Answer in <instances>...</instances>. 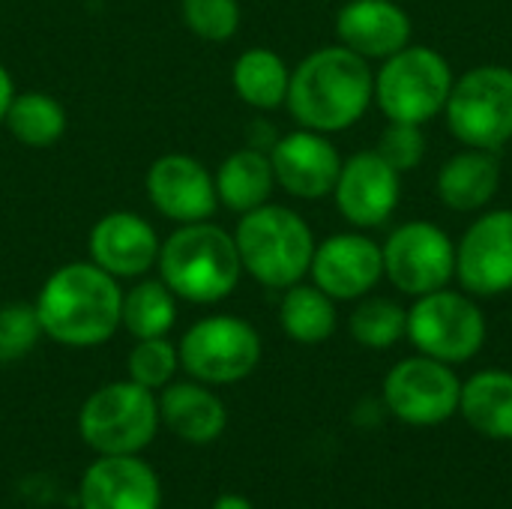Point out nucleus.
<instances>
[{"instance_id": "3", "label": "nucleus", "mask_w": 512, "mask_h": 509, "mask_svg": "<svg viewBox=\"0 0 512 509\" xmlns=\"http://www.w3.org/2000/svg\"><path fill=\"white\" fill-rule=\"evenodd\" d=\"M156 270L177 300L210 306L234 294L243 264L234 234L204 219L180 225L162 240Z\"/></svg>"}, {"instance_id": "26", "label": "nucleus", "mask_w": 512, "mask_h": 509, "mask_svg": "<svg viewBox=\"0 0 512 509\" xmlns=\"http://www.w3.org/2000/svg\"><path fill=\"white\" fill-rule=\"evenodd\" d=\"M279 324L300 345H321L336 333V306L318 285H291L279 303Z\"/></svg>"}, {"instance_id": "32", "label": "nucleus", "mask_w": 512, "mask_h": 509, "mask_svg": "<svg viewBox=\"0 0 512 509\" xmlns=\"http://www.w3.org/2000/svg\"><path fill=\"white\" fill-rule=\"evenodd\" d=\"M378 153L384 156V162L390 168H396L402 174V171H411L420 165V159L426 153V138H423L420 126L390 120V126L384 129V135L378 141Z\"/></svg>"}, {"instance_id": "21", "label": "nucleus", "mask_w": 512, "mask_h": 509, "mask_svg": "<svg viewBox=\"0 0 512 509\" xmlns=\"http://www.w3.org/2000/svg\"><path fill=\"white\" fill-rule=\"evenodd\" d=\"M459 414L474 432L492 441H512V372L486 369L462 384Z\"/></svg>"}, {"instance_id": "15", "label": "nucleus", "mask_w": 512, "mask_h": 509, "mask_svg": "<svg viewBox=\"0 0 512 509\" xmlns=\"http://www.w3.org/2000/svg\"><path fill=\"white\" fill-rule=\"evenodd\" d=\"M159 246L162 240L153 225L132 210L105 213L102 219H96L87 237L90 261L114 279H138L153 270Z\"/></svg>"}, {"instance_id": "23", "label": "nucleus", "mask_w": 512, "mask_h": 509, "mask_svg": "<svg viewBox=\"0 0 512 509\" xmlns=\"http://www.w3.org/2000/svg\"><path fill=\"white\" fill-rule=\"evenodd\" d=\"M501 165L492 150H465L456 153L438 174V195L447 207L468 213L480 210L498 192Z\"/></svg>"}, {"instance_id": "2", "label": "nucleus", "mask_w": 512, "mask_h": 509, "mask_svg": "<svg viewBox=\"0 0 512 509\" xmlns=\"http://www.w3.org/2000/svg\"><path fill=\"white\" fill-rule=\"evenodd\" d=\"M375 93V78L357 51L327 45L300 60L288 81V111L303 129L342 132L354 126Z\"/></svg>"}, {"instance_id": "31", "label": "nucleus", "mask_w": 512, "mask_h": 509, "mask_svg": "<svg viewBox=\"0 0 512 509\" xmlns=\"http://www.w3.org/2000/svg\"><path fill=\"white\" fill-rule=\"evenodd\" d=\"M42 339V324L33 303L0 306V363L24 360Z\"/></svg>"}, {"instance_id": "11", "label": "nucleus", "mask_w": 512, "mask_h": 509, "mask_svg": "<svg viewBox=\"0 0 512 509\" xmlns=\"http://www.w3.org/2000/svg\"><path fill=\"white\" fill-rule=\"evenodd\" d=\"M384 273L390 282L411 297L441 291L456 273L453 240L432 222H408L387 240Z\"/></svg>"}, {"instance_id": "9", "label": "nucleus", "mask_w": 512, "mask_h": 509, "mask_svg": "<svg viewBox=\"0 0 512 509\" xmlns=\"http://www.w3.org/2000/svg\"><path fill=\"white\" fill-rule=\"evenodd\" d=\"M405 336L420 354L453 366L480 354L486 342V318L471 297L441 288L417 297L408 309Z\"/></svg>"}, {"instance_id": "22", "label": "nucleus", "mask_w": 512, "mask_h": 509, "mask_svg": "<svg viewBox=\"0 0 512 509\" xmlns=\"http://www.w3.org/2000/svg\"><path fill=\"white\" fill-rule=\"evenodd\" d=\"M213 180H216L219 204H225L228 210H234L240 216L267 204L273 195V186H276L270 153L255 150V147H243V150H234L231 156H225Z\"/></svg>"}, {"instance_id": "12", "label": "nucleus", "mask_w": 512, "mask_h": 509, "mask_svg": "<svg viewBox=\"0 0 512 509\" xmlns=\"http://www.w3.org/2000/svg\"><path fill=\"white\" fill-rule=\"evenodd\" d=\"M456 276L474 297L512 291V210L480 216L456 249Z\"/></svg>"}, {"instance_id": "28", "label": "nucleus", "mask_w": 512, "mask_h": 509, "mask_svg": "<svg viewBox=\"0 0 512 509\" xmlns=\"http://www.w3.org/2000/svg\"><path fill=\"white\" fill-rule=\"evenodd\" d=\"M408 330V312L387 300V297H372L363 300L354 312H351V336L372 351H384L393 348Z\"/></svg>"}, {"instance_id": "20", "label": "nucleus", "mask_w": 512, "mask_h": 509, "mask_svg": "<svg viewBox=\"0 0 512 509\" xmlns=\"http://www.w3.org/2000/svg\"><path fill=\"white\" fill-rule=\"evenodd\" d=\"M156 402L159 423L186 444L207 447L228 426V411L222 399L201 381H171L168 387H162Z\"/></svg>"}, {"instance_id": "8", "label": "nucleus", "mask_w": 512, "mask_h": 509, "mask_svg": "<svg viewBox=\"0 0 512 509\" xmlns=\"http://www.w3.org/2000/svg\"><path fill=\"white\" fill-rule=\"evenodd\" d=\"M450 132L477 150H498L512 138V69L477 66L462 75L447 99Z\"/></svg>"}, {"instance_id": "1", "label": "nucleus", "mask_w": 512, "mask_h": 509, "mask_svg": "<svg viewBox=\"0 0 512 509\" xmlns=\"http://www.w3.org/2000/svg\"><path fill=\"white\" fill-rule=\"evenodd\" d=\"M111 273L93 261H72L57 267L36 297L42 336L66 348L105 345L120 330L123 291Z\"/></svg>"}, {"instance_id": "24", "label": "nucleus", "mask_w": 512, "mask_h": 509, "mask_svg": "<svg viewBox=\"0 0 512 509\" xmlns=\"http://www.w3.org/2000/svg\"><path fill=\"white\" fill-rule=\"evenodd\" d=\"M231 81L237 96L261 111H273L285 102L288 96V81L291 72L285 66V60L270 51V48H249L234 60L231 69Z\"/></svg>"}, {"instance_id": "7", "label": "nucleus", "mask_w": 512, "mask_h": 509, "mask_svg": "<svg viewBox=\"0 0 512 509\" xmlns=\"http://www.w3.org/2000/svg\"><path fill=\"white\" fill-rule=\"evenodd\" d=\"M180 369L207 387H225L249 378L261 363L258 330L234 315H210L195 321L180 345Z\"/></svg>"}, {"instance_id": "33", "label": "nucleus", "mask_w": 512, "mask_h": 509, "mask_svg": "<svg viewBox=\"0 0 512 509\" xmlns=\"http://www.w3.org/2000/svg\"><path fill=\"white\" fill-rule=\"evenodd\" d=\"M12 99H15V81H12L9 69L0 63V123H3V117H6Z\"/></svg>"}, {"instance_id": "18", "label": "nucleus", "mask_w": 512, "mask_h": 509, "mask_svg": "<svg viewBox=\"0 0 512 509\" xmlns=\"http://www.w3.org/2000/svg\"><path fill=\"white\" fill-rule=\"evenodd\" d=\"M81 509H159L162 483L138 456H99L78 486Z\"/></svg>"}, {"instance_id": "4", "label": "nucleus", "mask_w": 512, "mask_h": 509, "mask_svg": "<svg viewBox=\"0 0 512 509\" xmlns=\"http://www.w3.org/2000/svg\"><path fill=\"white\" fill-rule=\"evenodd\" d=\"M234 243L243 270L267 288L297 285L315 255V237L306 219L282 204H261L240 216Z\"/></svg>"}, {"instance_id": "27", "label": "nucleus", "mask_w": 512, "mask_h": 509, "mask_svg": "<svg viewBox=\"0 0 512 509\" xmlns=\"http://www.w3.org/2000/svg\"><path fill=\"white\" fill-rule=\"evenodd\" d=\"M174 321H177V297L162 279H144L135 282L129 291H123L120 327H126L129 336L135 339L168 336Z\"/></svg>"}, {"instance_id": "10", "label": "nucleus", "mask_w": 512, "mask_h": 509, "mask_svg": "<svg viewBox=\"0 0 512 509\" xmlns=\"http://www.w3.org/2000/svg\"><path fill=\"white\" fill-rule=\"evenodd\" d=\"M459 399V375L426 354L396 363L384 378V405L405 426H441L459 411Z\"/></svg>"}, {"instance_id": "29", "label": "nucleus", "mask_w": 512, "mask_h": 509, "mask_svg": "<svg viewBox=\"0 0 512 509\" xmlns=\"http://www.w3.org/2000/svg\"><path fill=\"white\" fill-rule=\"evenodd\" d=\"M177 369H180V354L165 336L135 339V348L129 351V360H126L129 381H135L153 393L168 387L171 378L177 375Z\"/></svg>"}, {"instance_id": "17", "label": "nucleus", "mask_w": 512, "mask_h": 509, "mask_svg": "<svg viewBox=\"0 0 512 509\" xmlns=\"http://www.w3.org/2000/svg\"><path fill=\"white\" fill-rule=\"evenodd\" d=\"M309 273L327 297L357 300L384 276V252L363 234H333L315 246Z\"/></svg>"}, {"instance_id": "19", "label": "nucleus", "mask_w": 512, "mask_h": 509, "mask_svg": "<svg viewBox=\"0 0 512 509\" xmlns=\"http://www.w3.org/2000/svg\"><path fill=\"white\" fill-rule=\"evenodd\" d=\"M336 33L360 57L387 60L408 45L411 18L393 0H351L336 15Z\"/></svg>"}, {"instance_id": "6", "label": "nucleus", "mask_w": 512, "mask_h": 509, "mask_svg": "<svg viewBox=\"0 0 512 509\" xmlns=\"http://www.w3.org/2000/svg\"><path fill=\"white\" fill-rule=\"evenodd\" d=\"M453 90L450 63L426 45H405L375 75V99L393 123H426L444 111Z\"/></svg>"}, {"instance_id": "30", "label": "nucleus", "mask_w": 512, "mask_h": 509, "mask_svg": "<svg viewBox=\"0 0 512 509\" xmlns=\"http://www.w3.org/2000/svg\"><path fill=\"white\" fill-rule=\"evenodd\" d=\"M180 15L189 33L204 42H225L240 27L237 0H180Z\"/></svg>"}, {"instance_id": "34", "label": "nucleus", "mask_w": 512, "mask_h": 509, "mask_svg": "<svg viewBox=\"0 0 512 509\" xmlns=\"http://www.w3.org/2000/svg\"><path fill=\"white\" fill-rule=\"evenodd\" d=\"M210 509H255V507H252V501H249V498H243V495H222V498H216V501H213V507Z\"/></svg>"}, {"instance_id": "5", "label": "nucleus", "mask_w": 512, "mask_h": 509, "mask_svg": "<svg viewBox=\"0 0 512 509\" xmlns=\"http://www.w3.org/2000/svg\"><path fill=\"white\" fill-rule=\"evenodd\" d=\"M156 393L135 381L93 390L78 411V435L96 456H138L159 432Z\"/></svg>"}, {"instance_id": "14", "label": "nucleus", "mask_w": 512, "mask_h": 509, "mask_svg": "<svg viewBox=\"0 0 512 509\" xmlns=\"http://www.w3.org/2000/svg\"><path fill=\"white\" fill-rule=\"evenodd\" d=\"M270 165L276 174V183L303 201H318L336 189L342 159L336 147L324 138V132L300 129L291 135L276 138L270 147Z\"/></svg>"}, {"instance_id": "13", "label": "nucleus", "mask_w": 512, "mask_h": 509, "mask_svg": "<svg viewBox=\"0 0 512 509\" xmlns=\"http://www.w3.org/2000/svg\"><path fill=\"white\" fill-rule=\"evenodd\" d=\"M150 204L171 222H204L216 213V180L204 162L186 153H165L147 171Z\"/></svg>"}, {"instance_id": "25", "label": "nucleus", "mask_w": 512, "mask_h": 509, "mask_svg": "<svg viewBox=\"0 0 512 509\" xmlns=\"http://www.w3.org/2000/svg\"><path fill=\"white\" fill-rule=\"evenodd\" d=\"M66 108L42 90H27V93H15V99L9 102V111L3 117V126L9 129V135L24 144V147H51L63 138L66 132Z\"/></svg>"}, {"instance_id": "16", "label": "nucleus", "mask_w": 512, "mask_h": 509, "mask_svg": "<svg viewBox=\"0 0 512 509\" xmlns=\"http://www.w3.org/2000/svg\"><path fill=\"white\" fill-rule=\"evenodd\" d=\"M336 207L357 228H375L390 219L399 204V171L378 150L354 153L342 162L336 180Z\"/></svg>"}]
</instances>
